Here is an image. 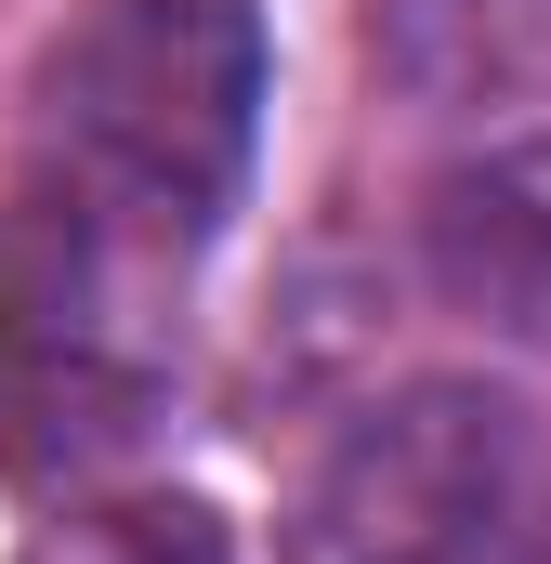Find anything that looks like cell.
<instances>
[{
	"mask_svg": "<svg viewBox=\"0 0 551 564\" xmlns=\"http://www.w3.org/2000/svg\"><path fill=\"white\" fill-rule=\"evenodd\" d=\"M250 132H263L250 0H93L26 79L40 197H66L93 237H119L144 263L224 224Z\"/></svg>",
	"mask_w": 551,
	"mask_h": 564,
	"instance_id": "cell-1",
	"label": "cell"
},
{
	"mask_svg": "<svg viewBox=\"0 0 551 564\" xmlns=\"http://www.w3.org/2000/svg\"><path fill=\"white\" fill-rule=\"evenodd\" d=\"M289 564H551V446L486 381H408L289 486Z\"/></svg>",
	"mask_w": 551,
	"mask_h": 564,
	"instance_id": "cell-2",
	"label": "cell"
},
{
	"mask_svg": "<svg viewBox=\"0 0 551 564\" xmlns=\"http://www.w3.org/2000/svg\"><path fill=\"white\" fill-rule=\"evenodd\" d=\"M144 250L93 237L66 197L0 210V473H79L158 408Z\"/></svg>",
	"mask_w": 551,
	"mask_h": 564,
	"instance_id": "cell-3",
	"label": "cell"
},
{
	"mask_svg": "<svg viewBox=\"0 0 551 564\" xmlns=\"http://www.w3.org/2000/svg\"><path fill=\"white\" fill-rule=\"evenodd\" d=\"M420 276L486 341L551 355V119L433 171V197H420Z\"/></svg>",
	"mask_w": 551,
	"mask_h": 564,
	"instance_id": "cell-4",
	"label": "cell"
},
{
	"mask_svg": "<svg viewBox=\"0 0 551 564\" xmlns=\"http://www.w3.org/2000/svg\"><path fill=\"white\" fill-rule=\"evenodd\" d=\"M368 53L420 106H499L551 79V0H381Z\"/></svg>",
	"mask_w": 551,
	"mask_h": 564,
	"instance_id": "cell-5",
	"label": "cell"
},
{
	"mask_svg": "<svg viewBox=\"0 0 551 564\" xmlns=\"http://www.w3.org/2000/svg\"><path fill=\"white\" fill-rule=\"evenodd\" d=\"M26 564H237V552L197 499H79L26 539Z\"/></svg>",
	"mask_w": 551,
	"mask_h": 564,
	"instance_id": "cell-6",
	"label": "cell"
}]
</instances>
